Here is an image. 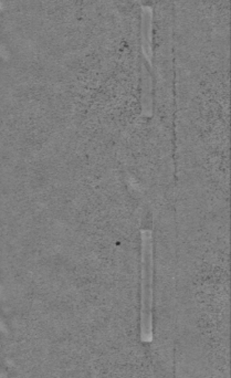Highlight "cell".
Masks as SVG:
<instances>
[{"label": "cell", "instance_id": "1", "mask_svg": "<svg viewBox=\"0 0 231 378\" xmlns=\"http://www.w3.org/2000/svg\"><path fill=\"white\" fill-rule=\"evenodd\" d=\"M154 303V260L153 238L149 230L142 231V289H141V341L149 344L154 338L153 324Z\"/></svg>", "mask_w": 231, "mask_h": 378}, {"label": "cell", "instance_id": "2", "mask_svg": "<svg viewBox=\"0 0 231 378\" xmlns=\"http://www.w3.org/2000/svg\"><path fill=\"white\" fill-rule=\"evenodd\" d=\"M151 12L149 9H144L143 19H142V41H143L144 55L147 59L151 57Z\"/></svg>", "mask_w": 231, "mask_h": 378}]
</instances>
